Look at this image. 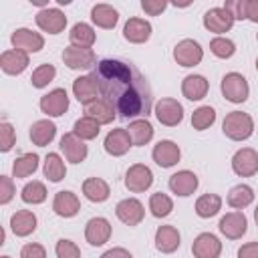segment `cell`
I'll use <instances>...</instances> for the list:
<instances>
[{"instance_id": "obj_1", "label": "cell", "mask_w": 258, "mask_h": 258, "mask_svg": "<svg viewBox=\"0 0 258 258\" xmlns=\"http://www.w3.org/2000/svg\"><path fill=\"white\" fill-rule=\"evenodd\" d=\"M91 77L99 87L101 99H105L119 117L135 119L151 113V85L133 62L121 58H103L93 67Z\"/></svg>"}, {"instance_id": "obj_2", "label": "cell", "mask_w": 258, "mask_h": 258, "mask_svg": "<svg viewBox=\"0 0 258 258\" xmlns=\"http://www.w3.org/2000/svg\"><path fill=\"white\" fill-rule=\"evenodd\" d=\"M222 131L226 137H230L232 141H244L252 135L254 131V121L248 113L242 111H232L226 115L224 123H222Z\"/></svg>"}, {"instance_id": "obj_3", "label": "cell", "mask_w": 258, "mask_h": 258, "mask_svg": "<svg viewBox=\"0 0 258 258\" xmlns=\"http://www.w3.org/2000/svg\"><path fill=\"white\" fill-rule=\"evenodd\" d=\"M248 81L240 73H228L222 79V95L230 103H244L248 99Z\"/></svg>"}, {"instance_id": "obj_4", "label": "cell", "mask_w": 258, "mask_h": 258, "mask_svg": "<svg viewBox=\"0 0 258 258\" xmlns=\"http://www.w3.org/2000/svg\"><path fill=\"white\" fill-rule=\"evenodd\" d=\"M155 117L161 125L165 127H175L177 123H181L183 119V107L181 103H177L175 99L171 97H165V99H159L155 103Z\"/></svg>"}, {"instance_id": "obj_5", "label": "cell", "mask_w": 258, "mask_h": 258, "mask_svg": "<svg viewBox=\"0 0 258 258\" xmlns=\"http://www.w3.org/2000/svg\"><path fill=\"white\" fill-rule=\"evenodd\" d=\"M173 58H175V62L181 64V67H196V64L202 62L204 50H202V46H200L196 40L183 38V40H179V42L175 44V48H173Z\"/></svg>"}, {"instance_id": "obj_6", "label": "cell", "mask_w": 258, "mask_h": 258, "mask_svg": "<svg viewBox=\"0 0 258 258\" xmlns=\"http://www.w3.org/2000/svg\"><path fill=\"white\" fill-rule=\"evenodd\" d=\"M232 169L240 177H250L258 171V151L252 147H242L232 157Z\"/></svg>"}, {"instance_id": "obj_7", "label": "cell", "mask_w": 258, "mask_h": 258, "mask_svg": "<svg viewBox=\"0 0 258 258\" xmlns=\"http://www.w3.org/2000/svg\"><path fill=\"white\" fill-rule=\"evenodd\" d=\"M62 62L69 69H91L97 64V56L93 48H81V46H67L62 50Z\"/></svg>"}, {"instance_id": "obj_8", "label": "cell", "mask_w": 258, "mask_h": 258, "mask_svg": "<svg viewBox=\"0 0 258 258\" xmlns=\"http://www.w3.org/2000/svg\"><path fill=\"white\" fill-rule=\"evenodd\" d=\"M69 109V95L64 89H52L40 97V111L48 117H60Z\"/></svg>"}, {"instance_id": "obj_9", "label": "cell", "mask_w": 258, "mask_h": 258, "mask_svg": "<svg viewBox=\"0 0 258 258\" xmlns=\"http://www.w3.org/2000/svg\"><path fill=\"white\" fill-rule=\"evenodd\" d=\"M151 183H153V173H151V169H149L147 165H143V163L131 165V167L127 169V173H125V187H127L129 191H135V194L145 191Z\"/></svg>"}, {"instance_id": "obj_10", "label": "cell", "mask_w": 258, "mask_h": 258, "mask_svg": "<svg viewBox=\"0 0 258 258\" xmlns=\"http://www.w3.org/2000/svg\"><path fill=\"white\" fill-rule=\"evenodd\" d=\"M12 44L16 50H22V52H38L42 46H44V38L42 34L30 30V28H16L10 36Z\"/></svg>"}, {"instance_id": "obj_11", "label": "cell", "mask_w": 258, "mask_h": 258, "mask_svg": "<svg viewBox=\"0 0 258 258\" xmlns=\"http://www.w3.org/2000/svg\"><path fill=\"white\" fill-rule=\"evenodd\" d=\"M234 24V16L232 12H228L224 6H216V8H210L206 14H204V26L210 30V32H216V34H222V32H228Z\"/></svg>"}, {"instance_id": "obj_12", "label": "cell", "mask_w": 258, "mask_h": 258, "mask_svg": "<svg viewBox=\"0 0 258 258\" xmlns=\"http://www.w3.org/2000/svg\"><path fill=\"white\" fill-rule=\"evenodd\" d=\"M218 228H220V232H222L226 238L238 240V238H242V236L246 234V230H248V220H246V216H244L242 212H228L226 216H222Z\"/></svg>"}, {"instance_id": "obj_13", "label": "cell", "mask_w": 258, "mask_h": 258, "mask_svg": "<svg viewBox=\"0 0 258 258\" xmlns=\"http://www.w3.org/2000/svg\"><path fill=\"white\" fill-rule=\"evenodd\" d=\"M115 214H117V218H119L123 224H127V226H137V224H141V220H143V216H145V210H143V204H141L139 200H135V198H125V200H121V202L117 204Z\"/></svg>"}, {"instance_id": "obj_14", "label": "cell", "mask_w": 258, "mask_h": 258, "mask_svg": "<svg viewBox=\"0 0 258 258\" xmlns=\"http://www.w3.org/2000/svg\"><path fill=\"white\" fill-rule=\"evenodd\" d=\"M191 254L194 258H218L222 254V242L214 234L204 232L194 240Z\"/></svg>"}, {"instance_id": "obj_15", "label": "cell", "mask_w": 258, "mask_h": 258, "mask_svg": "<svg viewBox=\"0 0 258 258\" xmlns=\"http://www.w3.org/2000/svg\"><path fill=\"white\" fill-rule=\"evenodd\" d=\"M36 24L48 34H58L67 26V16L58 8H42L36 14Z\"/></svg>"}, {"instance_id": "obj_16", "label": "cell", "mask_w": 258, "mask_h": 258, "mask_svg": "<svg viewBox=\"0 0 258 258\" xmlns=\"http://www.w3.org/2000/svg\"><path fill=\"white\" fill-rule=\"evenodd\" d=\"M73 93H75L77 101L83 103L85 107L101 99V97H99V95H101V93H99V87H97V83H95V79H93L91 75L77 77L75 83H73Z\"/></svg>"}, {"instance_id": "obj_17", "label": "cell", "mask_w": 258, "mask_h": 258, "mask_svg": "<svg viewBox=\"0 0 258 258\" xmlns=\"http://www.w3.org/2000/svg\"><path fill=\"white\" fill-rule=\"evenodd\" d=\"M60 151L64 153V157L71 161V163H81L85 161L89 149L85 145V141L81 137H77L75 133H64L60 137Z\"/></svg>"}, {"instance_id": "obj_18", "label": "cell", "mask_w": 258, "mask_h": 258, "mask_svg": "<svg viewBox=\"0 0 258 258\" xmlns=\"http://www.w3.org/2000/svg\"><path fill=\"white\" fill-rule=\"evenodd\" d=\"M151 155H153V161H155L159 167H171V165H175V163L179 161L181 151H179V145H175V143L169 141V139H163V141H159V143L153 147Z\"/></svg>"}, {"instance_id": "obj_19", "label": "cell", "mask_w": 258, "mask_h": 258, "mask_svg": "<svg viewBox=\"0 0 258 258\" xmlns=\"http://www.w3.org/2000/svg\"><path fill=\"white\" fill-rule=\"evenodd\" d=\"M198 183H200L198 175L194 171H189V169H181V171H177V173H173L169 177V189L175 196H181V198L191 196L198 189Z\"/></svg>"}, {"instance_id": "obj_20", "label": "cell", "mask_w": 258, "mask_h": 258, "mask_svg": "<svg viewBox=\"0 0 258 258\" xmlns=\"http://www.w3.org/2000/svg\"><path fill=\"white\" fill-rule=\"evenodd\" d=\"M111 236V224L107 218H91L85 226V238L91 246H103Z\"/></svg>"}, {"instance_id": "obj_21", "label": "cell", "mask_w": 258, "mask_h": 258, "mask_svg": "<svg viewBox=\"0 0 258 258\" xmlns=\"http://www.w3.org/2000/svg\"><path fill=\"white\" fill-rule=\"evenodd\" d=\"M105 151L109 153V155H115V157H119V155H125L127 151H129V147L133 145V141H131V137H129V133H127V129H113V131H109L107 133V137H105Z\"/></svg>"}, {"instance_id": "obj_22", "label": "cell", "mask_w": 258, "mask_h": 258, "mask_svg": "<svg viewBox=\"0 0 258 258\" xmlns=\"http://www.w3.org/2000/svg\"><path fill=\"white\" fill-rule=\"evenodd\" d=\"M123 36L129 40V42H135V44H141V42H147L149 36H151V24L145 20V18H129L123 26Z\"/></svg>"}, {"instance_id": "obj_23", "label": "cell", "mask_w": 258, "mask_h": 258, "mask_svg": "<svg viewBox=\"0 0 258 258\" xmlns=\"http://www.w3.org/2000/svg\"><path fill=\"white\" fill-rule=\"evenodd\" d=\"M52 210L60 218H73V216L79 214L81 202L73 191H64L62 189V191H56V196L52 200Z\"/></svg>"}, {"instance_id": "obj_24", "label": "cell", "mask_w": 258, "mask_h": 258, "mask_svg": "<svg viewBox=\"0 0 258 258\" xmlns=\"http://www.w3.org/2000/svg\"><path fill=\"white\" fill-rule=\"evenodd\" d=\"M155 248L163 254H171L179 248V232L175 226H159L155 232Z\"/></svg>"}, {"instance_id": "obj_25", "label": "cell", "mask_w": 258, "mask_h": 258, "mask_svg": "<svg viewBox=\"0 0 258 258\" xmlns=\"http://www.w3.org/2000/svg\"><path fill=\"white\" fill-rule=\"evenodd\" d=\"M0 67L6 75H20L28 67V54L22 50H4L0 56Z\"/></svg>"}, {"instance_id": "obj_26", "label": "cell", "mask_w": 258, "mask_h": 258, "mask_svg": "<svg viewBox=\"0 0 258 258\" xmlns=\"http://www.w3.org/2000/svg\"><path fill=\"white\" fill-rule=\"evenodd\" d=\"M208 89H210V85H208L206 77H202V75H187V77L181 81V93H183V97L189 99V101H200V99H204V97L208 95Z\"/></svg>"}, {"instance_id": "obj_27", "label": "cell", "mask_w": 258, "mask_h": 258, "mask_svg": "<svg viewBox=\"0 0 258 258\" xmlns=\"http://www.w3.org/2000/svg\"><path fill=\"white\" fill-rule=\"evenodd\" d=\"M56 135V125L48 119H40V121H34L32 127H30V139L34 145L38 147H44L48 145Z\"/></svg>"}, {"instance_id": "obj_28", "label": "cell", "mask_w": 258, "mask_h": 258, "mask_svg": "<svg viewBox=\"0 0 258 258\" xmlns=\"http://www.w3.org/2000/svg\"><path fill=\"white\" fill-rule=\"evenodd\" d=\"M10 228L16 236H28L36 230V216L30 210H18L10 218Z\"/></svg>"}, {"instance_id": "obj_29", "label": "cell", "mask_w": 258, "mask_h": 258, "mask_svg": "<svg viewBox=\"0 0 258 258\" xmlns=\"http://www.w3.org/2000/svg\"><path fill=\"white\" fill-rule=\"evenodd\" d=\"M91 20L101 28H113L119 20V12L111 4H95L91 10Z\"/></svg>"}, {"instance_id": "obj_30", "label": "cell", "mask_w": 258, "mask_h": 258, "mask_svg": "<svg viewBox=\"0 0 258 258\" xmlns=\"http://www.w3.org/2000/svg\"><path fill=\"white\" fill-rule=\"evenodd\" d=\"M69 38H71V46H81V48H91L93 42H95V30L91 24L87 22H77L71 32H69Z\"/></svg>"}, {"instance_id": "obj_31", "label": "cell", "mask_w": 258, "mask_h": 258, "mask_svg": "<svg viewBox=\"0 0 258 258\" xmlns=\"http://www.w3.org/2000/svg\"><path fill=\"white\" fill-rule=\"evenodd\" d=\"M83 194L91 202H105L109 198L111 189H109V183L105 179H101V177H89V179L83 181Z\"/></svg>"}, {"instance_id": "obj_32", "label": "cell", "mask_w": 258, "mask_h": 258, "mask_svg": "<svg viewBox=\"0 0 258 258\" xmlns=\"http://www.w3.org/2000/svg\"><path fill=\"white\" fill-rule=\"evenodd\" d=\"M85 115L95 119L99 125H107V123H111L115 119V109L105 99H99V101H95V103L85 107Z\"/></svg>"}, {"instance_id": "obj_33", "label": "cell", "mask_w": 258, "mask_h": 258, "mask_svg": "<svg viewBox=\"0 0 258 258\" xmlns=\"http://www.w3.org/2000/svg\"><path fill=\"white\" fill-rule=\"evenodd\" d=\"M127 133H129L133 145H145L153 137V127H151V123L147 119H135V121L129 123Z\"/></svg>"}, {"instance_id": "obj_34", "label": "cell", "mask_w": 258, "mask_h": 258, "mask_svg": "<svg viewBox=\"0 0 258 258\" xmlns=\"http://www.w3.org/2000/svg\"><path fill=\"white\" fill-rule=\"evenodd\" d=\"M254 202V189L246 183H240V185H234L228 194V206L230 208H236V210H242L246 206H250Z\"/></svg>"}, {"instance_id": "obj_35", "label": "cell", "mask_w": 258, "mask_h": 258, "mask_svg": "<svg viewBox=\"0 0 258 258\" xmlns=\"http://www.w3.org/2000/svg\"><path fill=\"white\" fill-rule=\"evenodd\" d=\"M222 210V198L218 194H204L196 202V214L200 218H212Z\"/></svg>"}, {"instance_id": "obj_36", "label": "cell", "mask_w": 258, "mask_h": 258, "mask_svg": "<svg viewBox=\"0 0 258 258\" xmlns=\"http://www.w3.org/2000/svg\"><path fill=\"white\" fill-rule=\"evenodd\" d=\"M38 167V155L36 153H24L14 159L12 163V175L14 177H28Z\"/></svg>"}, {"instance_id": "obj_37", "label": "cell", "mask_w": 258, "mask_h": 258, "mask_svg": "<svg viewBox=\"0 0 258 258\" xmlns=\"http://www.w3.org/2000/svg\"><path fill=\"white\" fill-rule=\"evenodd\" d=\"M44 175L50 179V181H60L64 179L67 175V167H64V161L60 159L58 153H48L44 157Z\"/></svg>"}, {"instance_id": "obj_38", "label": "cell", "mask_w": 258, "mask_h": 258, "mask_svg": "<svg viewBox=\"0 0 258 258\" xmlns=\"http://www.w3.org/2000/svg\"><path fill=\"white\" fill-rule=\"evenodd\" d=\"M99 123L95 121V119H91V117H81V119H77L75 121V127H73V133L77 135V137H81L83 141H89V139H95L97 135H99Z\"/></svg>"}, {"instance_id": "obj_39", "label": "cell", "mask_w": 258, "mask_h": 258, "mask_svg": "<svg viewBox=\"0 0 258 258\" xmlns=\"http://www.w3.org/2000/svg\"><path fill=\"white\" fill-rule=\"evenodd\" d=\"M149 210H151V214L155 218H165V216L171 214L173 202H171V198L167 194L157 191V194H151V198H149Z\"/></svg>"}, {"instance_id": "obj_40", "label": "cell", "mask_w": 258, "mask_h": 258, "mask_svg": "<svg viewBox=\"0 0 258 258\" xmlns=\"http://www.w3.org/2000/svg\"><path fill=\"white\" fill-rule=\"evenodd\" d=\"M20 198H22V202H26V204H42V202L46 200V187H44L42 181L32 179V181H28V183L22 187Z\"/></svg>"}, {"instance_id": "obj_41", "label": "cell", "mask_w": 258, "mask_h": 258, "mask_svg": "<svg viewBox=\"0 0 258 258\" xmlns=\"http://www.w3.org/2000/svg\"><path fill=\"white\" fill-rule=\"evenodd\" d=\"M214 121H216V111H214L210 105L198 107V109L191 113V127L198 129V131L208 129L210 125H214Z\"/></svg>"}, {"instance_id": "obj_42", "label": "cell", "mask_w": 258, "mask_h": 258, "mask_svg": "<svg viewBox=\"0 0 258 258\" xmlns=\"http://www.w3.org/2000/svg\"><path fill=\"white\" fill-rule=\"evenodd\" d=\"M54 75H56V69L52 64H48V62H44V64H40V67L34 69V73L30 77V83H32V87L42 89V87H46L54 79Z\"/></svg>"}, {"instance_id": "obj_43", "label": "cell", "mask_w": 258, "mask_h": 258, "mask_svg": "<svg viewBox=\"0 0 258 258\" xmlns=\"http://www.w3.org/2000/svg\"><path fill=\"white\" fill-rule=\"evenodd\" d=\"M210 50L218 56V58H230L234 52H236V44L226 38V36H216L212 42H210Z\"/></svg>"}, {"instance_id": "obj_44", "label": "cell", "mask_w": 258, "mask_h": 258, "mask_svg": "<svg viewBox=\"0 0 258 258\" xmlns=\"http://www.w3.org/2000/svg\"><path fill=\"white\" fill-rule=\"evenodd\" d=\"M54 252H56V258H81V250L75 242L67 240V238H60L54 246Z\"/></svg>"}, {"instance_id": "obj_45", "label": "cell", "mask_w": 258, "mask_h": 258, "mask_svg": "<svg viewBox=\"0 0 258 258\" xmlns=\"http://www.w3.org/2000/svg\"><path fill=\"white\" fill-rule=\"evenodd\" d=\"M14 141H16V133H14L12 125L8 121H2L0 123V151H4V153L10 151Z\"/></svg>"}, {"instance_id": "obj_46", "label": "cell", "mask_w": 258, "mask_h": 258, "mask_svg": "<svg viewBox=\"0 0 258 258\" xmlns=\"http://www.w3.org/2000/svg\"><path fill=\"white\" fill-rule=\"evenodd\" d=\"M224 8L228 12H232L234 20H244L246 18V10H248V0H226Z\"/></svg>"}, {"instance_id": "obj_47", "label": "cell", "mask_w": 258, "mask_h": 258, "mask_svg": "<svg viewBox=\"0 0 258 258\" xmlns=\"http://www.w3.org/2000/svg\"><path fill=\"white\" fill-rule=\"evenodd\" d=\"M14 198V183L12 177L2 175L0 177V204H8Z\"/></svg>"}, {"instance_id": "obj_48", "label": "cell", "mask_w": 258, "mask_h": 258, "mask_svg": "<svg viewBox=\"0 0 258 258\" xmlns=\"http://www.w3.org/2000/svg\"><path fill=\"white\" fill-rule=\"evenodd\" d=\"M20 258H46V250H44V246H40L36 242H30V244L22 246Z\"/></svg>"}, {"instance_id": "obj_49", "label": "cell", "mask_w": 258, "mask_h": 258, "mask_svg": "<svg viewBox=\"0 0 258 258\" xmlns=\"http://www.w3.org/2000/svg\"><path fill=\"white\" fill-rule=\"evenodd\" d=\"M141 8H143L149 16H157V14H161V12L167 8V2H165V0H143V2H141Z\"/></svg>"}, {"instance_id": "obj_50", "label": "cell", "mask_w": 258, "mask_h": 258, "mask_svg": "<svg viewBox=\"0 0 258 258\" xmlns=\"http://www.w3.org/2000/svg\"><path fill=\"white\" fill-rule=\"evenodd\" d=\"M238 258H258V242H248L238 250Z\"/></svg>"}, {"instance_id": "obj_51", "label": "cell", "mask_w": 258, "mask_h": 258, "mask_svg": "<svg viewBox=\"0 0 258 258\" xmlns=\"http://www.w3.org/2000/svg\"><path fill=\"white\" fill-rule=\"evenodd\" d=\"M101 258H133V256H131V252L125 250V248H111V250H107Z\"/></svg>"}, {"instance_id": "obj_52", "label": "cell", "mask_w": 258, "mask_h": 258, "mask_svg": "<svg viewBox=\"0 0 258 258\" xmlns=\"http://www.w3.org/2000/svg\"><path fill=\"white\" fill-rule=\"evenodd\" d=\"M246 18H248V20H252V22H258V0H248Z\"/></svg>"}, {"instance_id": "obj_53", "label": "cell", "mask_w": 258, "mask_h": 258, "mask_svg": "<svg viewBox=\"0 0 258 258\" xmlns=\"http://www.w3.org/2000/svg\"><path fill=\"white\" fill-rule=\"evenodd\" d=\"M32 4H36V6H44L46 4V0H30Z\"/></svg>"}, {"instance_id": "obj_54", "label": "cell", "mask_w": 258, "mask_h": 258, "mask_svg": "<svg viewBox=\"0 0 258 258\" xmlns=\"http://www.w3.org/2000/svg\"><path fill=\"white\" fill-rule=\"evenodd\" d=\"M254 220H256V226H258V206H256V210H254Z\"/></svg>"}, {"instance_id": "obj_55", "label": "cell", "mask_w": 258, "mask_h": 258, "mask_svg": "<svg viewBox=\"0 0 258 258\" xmlns=\"http://www.w3.org/2000/svg\"><path fill=\"white\" fill-rule=\"evenodd\" d=\"M256 71H258V58H256Z\"/></svg>"}, {"instance_id": "obj_56", "label": "cell", "mask_w": 258, "mask_h": 258, "mask_svg": "<svg viewBox=\"0 0 258 258\" xmlns=\"http://www.w3.org/2000/svg\"><path fill=\"white\" fill-rule=\"evenodd\" d=\"M2 258H10V256H2Z\"/></svg>"}, {"instance_id": "obj_57", "label": "cell", "mask_w": 258, "mask_h": 258, "mask_svg": "<svg viewBox=\"0 0 258 258\" xmlns=\"http://www.w3.org/2000/svg\"><path fill=\"white\" fill-rule=\"evenodd\" d=\"M256 38H258V34H256Z\"/></svg>"}]
</instances>
